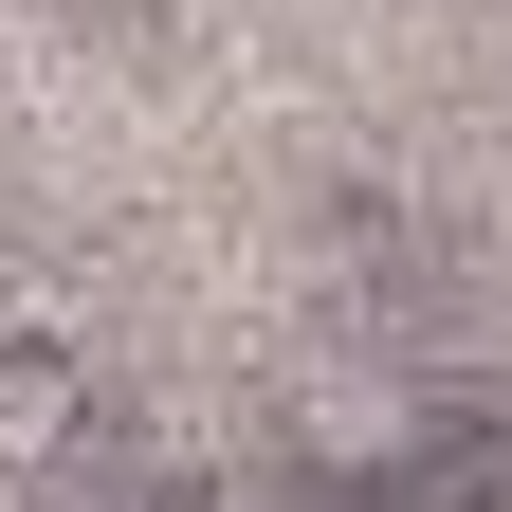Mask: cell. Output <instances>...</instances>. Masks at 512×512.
<instances>
[{"instance_id":"cell-2","label":"cell","mask_w":512,"mask_h":512,"mask_svg":"<svg viewBox=\"0 0 512 512\" xmlns=\"http://www.w3.org/2000/svg\"><path fill=\"white\" fill-rule=\"evenodd\" d=\"M92 439V348L74 330H0V476H55Z\"/></svg>"},{"instance_id":"cell-1","label":"cell","mask_w":512,"mask_h":512,"mask_svg":"<svg viewBox=\"0 0 512 512\" xmlns=\"http://www.w3.org/2000/svg\"><path fill=\"white\" fill-rule=\"evenodd\" d=\"M348 512H512V421H476V403H421V439L384 458Z\"/></svg>"},{"instance_id":"cell-3","label":"cell","mask_w":512,"mask_h":512,"mask_svg":"<svg viewBox=\"0 0 512 512\" xmlns=\"http://www.w3.org/2000/svg\"><path fill=\"white\" fill-rule=\"evenodd\" d=\"M403 439H421V403H403V384H311V421H293V458L330 476V494H366L384 458H403Z\"/></svg>"}]
</instances>
